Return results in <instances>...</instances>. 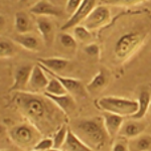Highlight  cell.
Returning <instances> with one entry per match:
<instances>
[{"mask_svg":"<svg viewBox=\"0 0 151 151\" xmlns=\"http://www.w3.org/2000/svg\"><path fill=\"white\" fill-rule=\"evenodd\" d=\"M97 107L103 112L117 114L123 117H132L138 110V101L115 96L101 97L96 102Z\"/></svg>","mask_w":151,"mask_h":151,"instance_id":"cell-4","label":"cell"},{"mask_svg":"<svg viewBox=\"0 0 151 151\" xmlns=\"http://www.w3.org/2000/svg\"><path fill=\"white\" fill-rule=\"evenodd\" d=\"M111 151H130L128 140L122 137H117L111 146Z\"/></svg>","mask_w":151,"mask_h":151,"instance_id":"cell-30","label":"cell"},{"mask_svg":"<svg viewBox=\"0 0 151 151\" xmlns=\"http://www.w3.org/2000/svg\"><path fill=\"white\" fill-rule=\"evenodd\" d=\"M29 11L38 16H60L62 14L60 9L48 0H40L31 6Z\"/></svg>","mask_w":151,"mask_h":151,"instance_id":"cell-16","label":"cell"},{"mask_svg":"<svg viewBox=\"0 0 151 151\" xmlns=\"http://www.w3.org/2000/svg\"><path fill=\"white\" fill-rule=\"evenodd\" d=\"M16 50L13 42L7 38H1L0 40V57L1 58H9L15 55Z\"/></svg>","mask_w":151,"mask_h":151,"instance_id":"cell-25","label":"cell"},{"mask_svg":"<svg viewBox=\"0 0 151 151\" xmlns=\"http://www.w3.org/2000/svg\"><path fill=\"white\" fill-rule=\"evenodd\" d=\"M48 82H50V76L37 64L33 65L26 91L30 93L43 94L48 85Z\"/></svg>","mask_w":151,"mask_h":151,"instance_id":"cell-6","label":"cell"},{"mask_svg":"<svg viewBox=\"0 0 151 151\" xmlns=\"http://www.w3.org/2000/svg\"><path fill=\"white\" fill-rule=\"evenodd\" d=\"M28 1H29V0H20V1H19V3H21V4H23V3H27Z\"/></svg>","mask_w":151,"mask_h":151,"instance_id":"cell-34","label":"cell"},{"mask_svg":"<svg viewBox=\"0 0 151 151\" xmlns=\"http://www.w3.org/2000/svg\"><path fill=\"white\" fill-rule=\"evenodd\" d=\"M42 69L45 70L48 75L53 76L55 78H57L58 81L63 84V86L65 87V89L67 90L68 93L70 94L72 96H74L76 99L77 98L83 99L87 97L89 92H88V90H87V86H85L82 81H80V80H78V79H75V78H68V77H64V76H60L58 74H53V73L50 72V70H45V68H42Z\"/></svg>","mask_w":151,"mask_h":151,"instance_id":"cell-7","label":"cell"},{"mask_svg":"<svg viewBox=\"0 0 151 151\" xmlns=\"http://www.w3.org/2000/svg\"><path fill=\"white\" fill-rule=\"evenodd\" d=\"M110 9L106 5L96 6L94 10L89 14V16L85 19L84 25L90 31L95 30V29H98L108 23L110 20Z\"/></svg>","mask_w":151,"mask_h":151,"instance_id":"cell-8","label":"cell"},{"mask_svg":"<svg viewBox=\"0 0 151 151\" xmlns=\"http://www.w3.org/2000/svg\"><path fill=\"white\" fill-rule=\"evenodd\" d=\"M137 101H138V110L136 112V114H134L132 117H129V118L139 119L140 120V119L144 118L150 109V104H151L150 92L146 91V90L141 91Z\"/></svg>","mask_w":151,"mask_h":151,"instance_id":"cell-20","label":"cell"},{"mask_svg":"<svg viewBox=\"0 0 151 151\" xmlns=\"http://www.w3.org/2000/svg\"><path fill=\"white\" fill-rule=\"evenodd\" d=\"M146 0H101L102 5H114V6H132L142 3Z\"/></svg>","mask_w":151,"mask_h":151,"instance_id":"cell-28","label":"cell"},{"mask_svg":"<svg viewBox=\"0 0 151 151\" xmlns=\"http://www.w3.org/2000/svg\"><path fill=\"white\" fill-rule=\"evenodd\" d=\"M128 144L130 151H151V135L143 133L128 140Z\"/></svg>","mask_w":151,"mask_h":151,"instance_id":"cell-21","label":"cell"},{"mask_svg":"<svg viewBox=\"0 0 151 151\" xmlns=\"http://www.w3.org/2000/svg\"><path fill=\"white\" fill-rule=\"evenodd\" d=\"M146 35L142 32L134 31L121 35L114 47V55L118 60H126L135 53L142 45Z\"/></svg>","mask_w":151,"mask_h":151,"instance_id":"cell-5","label":"cell"},{"mask_svg":"<svg viewBox=\"0 0 151 151\" xmlns=\"http://www.w3.org/2000/svg\"><path fill=\"white\" fill-rule=\"evenodd\" d=\"M50 76V82L45 89V94L47 95H52V96H62V95L68 94L67 90L65 89V87L63 86V84L60 83L57 78H55L53 76Z\"/></svg>","mask_w":151,"mask_h":151,"instance_id":"cell-23","label":"cell"},{"mask_svg":"<svg viewBox=\"0 0 151 151\" xmlns=\"http://www.w3.org/2000/svg\"><path fill=\"white\" fill-rule=\"evenodd\" d=\"M102 117H103L105 127H106L109 136L112 139H115V138L118 137L121 127H122L124 121H125L124 117L117 115V114L109 113V112H103Z\"/></svg>","mask_w":151,"mask_h":151,"instance_id":"cell-13","label":"cell"},{"mask_svg":"<svg viewBox=\"0 0 151 151\" xmlns=\"http://www.w3.org/2000/svg\"><path fill=\"white\" fill-rule=\"evenodd\" d=\"M8 136L11 142L23 151L35 149L37 142L42 138V134L29 122L12 126L8 130Z\"/></svg>","mask_w":151,"mask_h":151,"instance_id":"cell-3","label":"cell"},{"mask_svg":"<svg viewBox=\"0 0 151 151\" xmlns=\"http://www.w3.org/2000/svg\"><path fill=\"white\" fill-rule=\"evenodd\" d=\"M53 148V140L50 136L42 137L35 145V149L38 151H48Z\"/></svg>","mask_w":151,"mask_h":151,"instance_id":"cell-29","label":"cell"},{"mask_svg":"<svg viewBox=\"0 0 151 151\" xmlns=\"http://www.w3.org/2000/svg\"><path fill=\"white\" fill-rule=\"evenodd\" d=\"M48 151H64L63 149H58V148H52L50 150H48Z\"/></svg>","mask_w":151,"mask_h":151,"instance_id":"cell-33","label":"cell"},{"mask_svg":"<svg viewBox=\"0 0 151 151\" xmlns=\"http://www.w3.org/2000/svg\"><path fill=\"white\" fill-rule=\"evenodd\" d=\"M15 29L18 33H29L31 31V21L28 15L23 11H18L15 13V19H14Z\"/></svg>","mask_w":151,"mask_h":151,"instance_id":"cell-22","label":"cell"},{"mask_svg":"<svg viewBox=\"0 0 151 151\" xmlns=\"http://www.w3.org/2000/svg\"><path fill=\"white\" fill-rule=\"evenodd\" d=\"M36 27L45 43L50 47L55 38V28L52 21L47 16H40L36 19Z\"/></svg>","mask_w":151,"mask_h":151,"instance_id":"cell-14","label":"cell"},{"mask_svg":"<svg viewBox=\"0 0 151 151\" xmlns=\"http://www.w3.org/2000/svg\"><path fill=\"white\" fill-rule=\"evenodd\" d=\"M58 41H60V45L65 48H69V50L77 48V40H76L75 36L64 32V31L58 35Z\"/></svg>","mask_w":151,"mask_h":151,"instance_id":"cell-26","label":"cell"},{"mask_svg":"<svg viewBox=\"0 0 151 151\" xmlns=\"http://www.w3.org/2000/svg\"><path fill=\"white\" fill-rule=\"evenodd\" d=\"M84 50L90 57L98 58L100 55V47L97 43H89L85 47Z\"/></svg>","mask_w":151,"mask_h":151,"instance_id":"cell-32","label":"cell"},{"mask_svg":"<svg viewBox=\"0 0 151 151\" xmlns=\"http://www.w3.org/2000/svg\"><path fill=\"white\" fill-rule=\"evenodd\" d=\"M13 103L21 116L32 124L45 137L55 133L65 124L68 119L64 112L45 93L16 92Z\"/></svg>","mask_w":151,"mask_h":151,"instance_id":"cell-1","label":"cell"},{"mask_svg":"<svg viewBox=\"0 0 151 151\" xmlns=\"http://www.w3.org/2000/svg\"><path fill=\"white\" fill-rule=\"evenodd\" d=\"M30 151H38V150H35V149H32V150H30Z\"/></svg>","mask_w":151,"mask_h":151,"instance_id":"cell-36","label":"cell"},{"mask_svg":"<svg viewBox=\"0 0 151 151\" xmlns=\"http://www.w3.org/2000/svg\"><path fill=\"white\" fill-rule=\"evenodd\" d=\"M149 111L151 112V104H150V109H149Z\"/></svg>","mask_w":151,"mask_h":151,"instance_id":"cell-37","label":"cell"},{"mask_svg":"<svg viewBox=\"0 0 151 151\" xmlns=\"http://www.w3.org/2000/svg\"><path fill=\"white\" fill-rule=\"evenodd\" d=\"M109 83V74L105 70H100L87 85L89 93H99L104 90Z\"/></svg>","mask_w":151,"mask_h":151,"instance_id":"cell-17","label":"cell"},{"mask_svg":"<svg viewBox=\"0 0 151 151\" xmlns=\"http://www.w3.org/2000/svg\"><path fill=\"white\" fill-rule=\"evenodd\" d=\"M1 151H6V150H3V149H1Z\"/></svg>","mask_w":151,"mask_h":151,"instance_id":"cell-38","label":"cell"},{"mask_svg":"<svg viewBox=\"0 0 151 151\" xmlns=\"http://www.w3.org/2000/svg\"><path fill=\"white\" fill-rule=\"evenodd\" d=\"M38 65L53 74L60 75L70 65V60L64 58H38Z\"/></svg>","mask_w":151,"mask_h":151,"instance_id":"cell-15","label":"cell"},{"mask_svg":"<svg viewBox=\"0 0 151 151\" xmlns=\"http://www.w3.org/2000/svg\"><path fill=\"white\" fill-rule=\"evenodd\" d=\"M74 36L80 41L87 42L91 40L92 33L85 25H77L74 27Z\"/></svg>","mask_w":151,"mask_h":151,"instance_id":"cell-27","label":"cell"},{"mask_svg":"<svg viewBox=\"0 0 151 151\" xmlns=\"http://www.w3.org/2000/svg\"><path fill=\"white\" fill-rule=\"evenodd\" d=\"M60 149H63L64 151H94L89 146L85 144L82 140H80L74 134V132L70 130V127L67 140H65V144L63 145Z\"/></svg>","mask_w":151,"mask_h":151,"instance_id":"cell-19","label":"cell"},{"mask_svg":"<svg viewBox=\"0 0 151 151\" xmlns=\"http://www.w3.org/2000/svg\"><path fill=\"white\" fill-rule=\"evenodd\" d=\"M82 2L83 0H68L67 5H65V12L68 14H70V16L74 15L75 12L81 6Z\"/></svg>","mask_w":151,"mask_h":151,"instance_id":"cell-31","label":"cell"},{"mask_svg":"<svg viewBox=\"0 0 151 151\" xmlns=\"http://www.w3.org/2000/svg\"><path fill=\"white\" fill-rule=\"evenodd\" d=\"M45 95L64 112L68 118L75 113L76 109H77V100L70 94L68 93L65 95H62V96H52V95L47 94Z\"/></svg>","mask_w":151,"mask_h":151,"instance_id":"cell-12","label":"cell"},{"mask_svg":"<svg viewBox=\"0 0 151 151\" xmlns=\"http://www.w3.org/2000/svg\"><path fill=\"white\" fill-rule=\"evenodd\" d=\"M10 1H13L14 2V1H20V0H10Z\"/></svg>","mask_w":151,"mask_h":151,"instance_id":"cell-35","label":"cell"},{"mask_svg":"<svg viewBox=\"0 0 151 151\" xmlns=\"http://www.w3.org/2000/svg\"><path fill=\"white\" fill-rule=\"evenodd\" d=\"M33 65L30 64H23L18 65L14 70L13 83L9 89V92H24L27 90L28 82L32 72Z\"/></svg>","mask_w":151,"mask_h":151,"instance_id":"cell-10","label":"cell"},{"mask_svg":"<svg viewBox=\"0 0 151 151\" xmlns=\"http://www.w3.org/2000/svg\"><path fill=\"white\" fill-rule=\"evenodd\" d=\"M13 41L30 52H38L41 48L38 38L30 33H23V35L18 33L13 36Z\"/></svg>","mask_w":151,"mask_h":151,"instance_id":"cell-18","label":"cell"},{"mask_svg":"<svg viewBox=\"0 0 151 151\" xmlns=\"http://www.w3.org/2000/svg\"><path fill=\"white\" fill-rule=\"evenodd\" d=\"M146 127H147V122L145 120L130 118L129 120L124 121L118 137L125 138L127 140L133 139V138L144 133Z\"/></svg>","mask_w":151,"mask_h":151,"instance_id":"cell-11","label":"cell"},{"mask_svg":"<svg viewBox=\"0 0 151 151\" xmlns=\"http://www.w3.org/2000/svg\"><path fill=\"white\" fill-rule=\"evenodd\" d=\"M68 133H69V126L65 123L52 134V138L53 140V148L60 149L63 147V145L65 144V140H67Z\"/></svg>","mask_w":151,"mask_h":151,"instance_id":"cell-24","label":"cell"},{"mask_svg":"<svg viewBox=\"0 0 151 151\" xmlns=\"http://www.w3.org/2000/svg\"><path fill=\"white\" fill-rule=\"evenodd\" d=\"M74 134L94 151H106L112 138L105 127L103 117L80 118L69 125Z\"/></svg>","mask_w":151,"mask_h":151,"instance_id":"cell-2","label":"cell"},{"mask_svg":"<svg viewBox=\"0 0 151 151\" xmlns=\"http://www.w3.org/2000/svg\"><path fill=\"white\" fill-rule=\"evenodd\" d=\"M97 0H83L81 6L79 7L77 11L75 12L74 15H72L69 18V20L65 22L64 25L62 26V30L65 31L69 30L70 28H74L77 25H80L81 22H84L89 14L94 10L96 7Z\"/></svg>","mask_w":151,"mask_h":151,"instance_id":"cell-9","label":"cell"}]
</instances>
